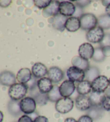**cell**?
<instances>
[{
	"instance_id": "1",
	"label": "cell",
	"mask_w": 110,
	"mask_h": 122,
	"mask_svg": "<svg viewBox=\"0 0 110 122\" xmlns=\"http://www.w3.org/2000/svg\"><path fill=\"white\" fill-rule=\"evenodd\" d=\"M28 87L26 84L16 83L10 87L8 94L11 99L19 101L24 98L28 92Z\"/></svg>"
},
{
	"instance_id": "2",
	"label": "cell",
	"mask_w": 110,
	"mask_h": 122,
	"mask_svg": "<svg viewBox=\"0 0 110 122\" xmlns=\"http://www.w3.org/2000/svg\"><path fill=\"white\" fill-rule=\"evenodd\" d=\"M81 28L84 30H88L96 28L98 24V19L94 14L87 13L83 14L79 18Z\"/></svg>"
},
{
	"instance_id": "3",
	"label": "cell",
	"mask_w": 110,
	"mask_h": 122,
	"mask_svg": "<svg viewBox=\"0 0 110 122\" xmlns=\"http://www.w3.org/2000/svg\"><path fill=\"white\" fill-rule=\"evenodd\" d=\"M74 102L70 97H62L56 102L55 108L58 112L62 114L70 112L73 109Z\"/></svg>"
},
{
	"instance_id": "4",
	"label": "cell",
	"mask_w": 110,
	"mask_h": 122,
	"mask_svg": "<svg viewBox=\"0 0 110 122\" xmlns=\"http://www.w3.org/2000/svg\"><path fill=\"white\" fill-rule=\"evenodd\" d=\"M109 80L104 75H99L91 82L92 91L97 92H105L108 89Z\"/></svg>"
},
{
	"instance_id": "5",
	"label": "cell",
	"mask_w": 110,
	"mask_h": 122,
	"mask_svg": "<svg viewBox=\"0 0 110 122\" xmlns=\"http://www.w3.org/2000/svg\"><path fill=\"white\" fill-rule=\"evenodd\" d=\"M104 36L105 33L103 29L99 26H96L88 31L86 35V38L88 41L91 43H100Z\"/></svg>"
},
{
	"instance_id": "6",
	"label": "cell",
	"mask_w": 110,
	"mask_h": 122,
	"mask_svg": "<svg viewBox=\"0 0 110 122\" xmlns=\"http://www.w3.org/2000/svg\"><path fill=\"white\" fill-rule=\"evenodd\" d=\"M67 75L69 80L81 82L85 77V71L75 66L70 67L67 71Z\"/></svg>"
},
{
	"instance_id": "7",
	"label": "cell",
	"mask_w": 110,
	"mask_h": 122,
	"mask_svg": "<svg viewBox=\"0 0 110 122\" xmlns=\"http://www.w3.org/2000/svg\"><path fill=\"white\" fill-rule=\"evenodd\" d=\"M20 107L22 112L30 115L35 112L37 103L32 97H26L20 101Z\"/></svg>"
},
{
	"instance_id": "8",
	"label": "cell",
	"mask_w": 110,
	"mask_h": 122,
	"mask_svg": "<svg viewBox=\"0 0 110 122\" xmlns=\"http://www.w3.org/2000/svg\"><path fill=\"white\" fill-rule=\"evenodd\" d=\"M67 17L63 16L60 14L49 19L48 22L52 24L53 27L56 30L62 32L65 29V24L68 20Z\"/></svg>"
},
{
	"instance_id": "9",
	"label": "cell",
	"mask_w": 110,
	"mask_h": 122,
	"mask_svg": "<svg viewBox=\"0 0 110 122\" xmlns=\"http://www.w3.org/2000/svg\"><path fill=\"white\" fill-rule=\"evenodd\" d=\"M75 85L74 82L69 80H65L59 87V90L62 97H69L75 90Z\"/></svg>"
},
{
	"instance_id": "10",
	"label": "cell",
	"mask_w": 110,
	"mask_h": 122,
	"mask_svg": "<svg viewBox=\"0 0 110 122\" xmlns=\"http://www.w3.org/2000/svg\"><path fill=\"white\" fill-rule=\"evenodd\" d=\"M76 6L69 1L60 2L59 5V13L65 17H70L75 14Z\"/></svg>"
},
{
	"instance_id": "11",
	"label": "cell",
	"mask_w": 110,
	"mask_h": 122,
	"mask_svg": "<svg viewBox=\"0 0 110 122\" xmlns=\"http://www.w3.org/2000/svg\"><path fill=\"white\" fill-rule=\"evenodd\" d=\"M75 106L80 111H88L92 106V104L89 97L80 95L75 99Z\"/></svg>"
},
{
	"instance_id": "12",
	"label": "cell",
	"mask_w": 110,
	"mask_h": 122,
	"mask_svg": "<svg viewBox=\"0 0 110 122\" xmlns=\"http://www.w3.org/2000/svg\"><path fill=\"white\" fill-rule=\"evenodd\" d=\"M95 49L91 44L88 43H83L80 46L79 54L80 57L88 60L93 57Z\"/></svg>"
},
{
	"instance_id": "13",
	"label": "cell",
	"mask_w": 110,
	"mask_h": 122,
	"mask_svg": "<svg viewBox=\"0 0 110 122\" xmlns=\"http://www.w3.org/2000/svg\"><path fill=\"white\" fill-rule=\"evenodd\" d=\"M48 77L53 83H58L63 79L64 73L58 67L53 66L50 67L48 71Z\"/></svg>"
},
{
	"instance_id": "14",
	"label": "cell",
	"mask_w": 110,
	"mask_h": 122,
	"mask_svg": "<svg viewBox=\"0 0 110 122\" xmlns=\"http://www.w3.org/2000/svg\"><path fill=\"white\" fill-rule=\"evenodd\" d=\"M16 82V78L13 73L7 71H2L0 74V83L2 85L11 87Z\"/></svg>"
},
{
	"instance_id": "15",
	"label": "cell",
	"mask_w": 110,
	"mask_h": 122,
	"mask_svg": "<svg viewBox=\"0 0 110 122\" xmlns=\"http://www.w3.org/2000/svg\"><path fill=\"white\" fill-rule=\"evenodd\" d=\"M32 97L35 99L37 104L39 106H44L47 103L48 100L47 94H43L39 92L38 88L31 91H30Z\"/></svg>"
},
{
	"instance_id": "16",
	"label": "cell",
	"mask_w": 110,
	"mask_h": 122,
	"mask_svg": "<svg viewBox=\"0 0 110 122\" xmlns=\"http://www.w3.org/2000/svg\"><path fill=\"white\" fill-rule=\"evenodd\" d=\"M60 2L58 1H52L50 5L43 9V15L45 17H54L59 13V5Z\"/></svg>"
},
{
	"instance_id": "17",
	"label": "cell",
	"mask_w": 110,
	"mask_h": 122,
	"mask_svg": "<svg viewBox=\"0 0 110 122\" xmlns=\"http://www.w3.org/2000/svg\"><path fill=\"white\" fill-rule=\"evenodd\" d=\"M52 81L48 77H42L37 81V86L39 92L43 94H48L52 89Z\"/></svg>"
},
{
	"instance_id": "18",
	"label": "cell",
	"mask_w": 110,
	"mask_h": 122,
	"mask_svg": "<svg viewBox=\"0 0 110 122\" xmlns=\"http://www.w3.org/2000/svg\"><path fill=\"white\" fill-rule=\"evenodd\" d=\"M48 70L45 65L37 62L32 67V73L35 78H42L47 74Z\"/></svg>"
},
{
	"instance_id": "19",
	"label": "cell",
	"mask_w": 110,
	"mask_h": 122,
	"mask_svg": "<svg viewBox=\"0 0 110 122\" xmlns=\"http://www.w3.org/2000/svg\"><path fill=\"white\" fill-rule=\"evenodd\" d=\"M105 113V110L101 106H92L86 111V115L89 116L93 121H98L102 118Z\"/></svg>"
},
{
	"instance_id": "20",
	"label": "cell",
	"mask_w": 110,
	"mask_h": 122,
	"mask_svg": "<svg viewBox=\"0 0 110 122\" xmlns=\"http://www.w3.org/2000/svg\"><path fill=\"white\" fill-rule=\"evenodd\" d=\"M32 77V73L28 68H23L18 71L16 75V79L20 83L26 84L31 80Z\"/></svg>"
},
{
	"instance_id": "21",
	"label": "cell",
	"mask_w": 110,
	"mask_h": 122,
	"mask_svg": "<svg viewBox=\"0 0 110 122\" xmlns=\"http://www.w3.org/2000/svg\"><path fill=\"white\" fill-rule=\"evenodd\" d=\"M65 28L67 31L71 32L79 30L81 28V23L79 18L73 16L68 18L65 24Z\"/></svg>"
},
{
	"instance_id": "22",
	"label": "cell",
	"mask_w": 110,
	"mask_h": 122,
	"mask_svg": "<svg viewBox=\"0 0 110 122\" xmlns=\"http://www.w3.org/2000/svg\"><path fill=\"white\" fill-rule=\"evenodd\" d=\"M77 92L80 95H86L92 92L91 82L88 80H83L79 82L77 86Z\"/></svg>"
},
{
	"instance_id": "23",
	"label": "cell",
	"mask_w": 110,
	"mask_h": 122,
	"mask_svg": "<svg viewBox=\"0 0 110 122\" xmlns=\"http://www.w3.org/2000/svg\"><path fill=\"white\" fill-rule=\"evenodd\" d=\"M92 106H101L106 95L104 92H97L92 91L89 95Z\"/></svg>"
},
{
	"instance_id": "24",
	"label": "cell",
	"mask_w": 110,
	"mask_h": 122,
	"mask_svg": "<svg viewBox=\"0 0 110 122\" xmlns=\"http://www.w3.org/2000/svg\"><path fill=\"white\" fill-rule=\"evenodd\" d=\"M20 101L15 100H10L8 103V109L9 113L12 116L15 117H17L20 116L22 113V110L20 109Z\"/></svg>"
},
{
	"instance_id": "25",
	"label": "cell",
	"mask_w": 110,
	"mask_h": 122,
	"mask_svg": "<svg viewBox=\"0 0 110 122\" xmlns=\"http://www.w3.org/2000/svg\"><path fill=\"white\" fill-rule=\"evenodd\" d=\"M71 63L74 66L77 67L80 69L86 71L90 67L88 61L84 59L80 56H75L72 59Z\"/></svg>"
},
{
	"instance_id": "26",
	"label": "cell",
	"mask_w": 110,
	"mask_h": 122,
	"mask_svg": "<svg viewBox=\"0 0 110 122\" xmlns=\"http://www.w3.org/2000/svg\"><path fill=\"white\" fill-rule=\"evenodd\" d=\"M85 74L86 80L92 82L96 77L99 76L100 71L99 69L96 67H90L85 71Z\"/></svg>"
},
{
	"instance_id": "27",
	"label": "cell",
	"mask_w": 110,
	"mask_h": 122,
	"mask_svg": "<svg viewBox=\"0 0 110 122\" xmlns=\"http://www.w3.org/2000/svg\"><path fill=\"white\" fill-rule=\"evenodd\" d=\"M47 95L48 100L52 102H56L62 98L59 90V87L57 85L53 86L52 89L48 92Z\"/></svg>"
},
{
	"instance_id": "28",
	"label": "cell",
	"mask_w": 110,
	"mask_h": 122,
	"mask_svg": "<svg viewBox=\"0 0 110 122\" xmlns=\"http://www.w3.org/2000/svg\"><path fill=\"white\" fill-rule=\"evenodd\" d=\"M98 19V26L100 27L103 30H107L110 29V17L107 15H103L99 17Z\"/></svg>"
},
{
	"instance_id": "29",
	"label": "cell",
	"mask_w": 110,
	"mask_h": 122,
	"mask_svg": "<svg viewBox=\"0 0 110 122\" xmlns=\"http://www.w3.org/2000/svg\"><path fill=\"white\" fill-rule=\"evenodd\" d=\"M105 56L102 50V48L99 47L95 49V52L93 56L92 59L95 61L100 62L105 60Z\"/></svg>"
},
{
	"instance_id": "30",
	"label": "cell",
	"mask_w": 110,
	"mask_h": 122,
	"mask_svg": "<svg viewBox=\"0 0 110 122\" xmlns=\"http://www.w3.org/2000/svg\"><path fill=\"white\" fill-rule=\"evenodd\" d=\"M33 2L35 5L39 9H44L50 5L52 1L50 0H35Z\"/></svg>"
},
{
	"instance_id": "31",
	"label": "cell",
	"mask_w": 110,
	"mask_h": 122,
	"mask_svg": "<svg viewBox=\"0 0 110 122\" xmlns=\"http://www.w3.org/2000/svg\"><path fill=\"white\" fill-rule=\"evenodd\" d=\"M99 44H100V47L101 48L106 47V46L110 47V34L109 33L105 34L104 37Z\"/></svg>"
},
{
	"instance_id": "32",
	"label": "cell",
	"mask_w": 110,
	"mask_h": 122,
	"mask_svg": "<svg viewBox=\"0 0 110 122\" xmlns=\"http://www.w3.org/2000/svg\"><path fill=\"white\" fill-rule=\"evenodd\" d=\"M102 107L105 110L110 111V96H106L103 100Z\"/></svg>"
},
{
	"instance_id": "33",
	"label": "cell",
	"mask_w": 110,
	"mask_h": 122,
	"mask_svg": "<svg viewBox=\"0 0 110 122\" xmlns=\"http://www.w3.org/2000/svg\"><path fill=\"white\" fill-rule=\"evenodd\" d=\"M76 2V5H77L80 7V8H83L84 7H85L88 5H89L91 3V1H89V0H84V1H75Z\"/></svg>"
},
{
	"instance_id": "34",
	"label": "cell",
	"mask_w": 110,
	"mask_h": 122,
	"mask_svg": "<svg viewBox=\"0 0 110 122\" xmlns=\"http://www.w3.org/2000/svg\"><path fill=\"white\" fill-rule=\"evenodd\" d=\"M17 122H33V119L28 115H23L19 118Z\"/></svg>"
},
{
	"instance_id": "35",
	"label": "cell",
	"mask_w": 110,
	"mask_h": 122,
	"mask_svg": "<svg viewBox=\"0 0 110 122\" xmlns=\"http://www.w3.org/2000/svg\"><path fill=\"white\" fill-rule=\"evenodd\" d=\"M78 122H93V119L88 115H83L80 118Z\"/></svg>"
},
{
	"instance_id": "36",
	"label": "cell",
	"mask_w": 110,
	"mask_h": 122,
	"mask_svg": "<svg viewBox=\"0 0 110 122\" xmlns=\"http://www.w3.org/2000/svg\"><path fill=\"white\" fill-rule=\"evenodd\" d=\"M83 10H82V8H80V7L77 5H76V10H75V14H74V17H78L80 18L82 15V13H83Z\"/></svg>"
},
{
	"instance_id": "37",
	"label": "cell",
	"mask_w": 110,
	"mask_h": 122,
	"mask_svg": "<svg viewBox=\"0 0 110 122\" xmlns=\"http://www.w3.org/2000/svg\"><path fill=\"white\" fill-rule=\"evenodd\" d=\"M33 122H49L47 117L43 116H38L34 120Z\"/></svg>"
},
{
	"instance_id": "38",
	"label": "cell",
	"mask_w": 110,
	"mask_h": 122,
	"mask_svg": "<svg viewBox=\"0 0 110 122\" xmlns=\"http://www.w3.org/2000/svg\"><path fill=\"white\" fill-rule=\"evenodd\" d=\"M103 52L105 56H110V46H106L102 48Z\"/></svg>"
},
{
	"instance_id": "39",
	"label": "cell",
	"mask_w": 110,
	"mask_h": 122,
	"mask_svg": "<svg viewBox=\"0 0 110 122\" xmlns=\"http://www.w3.org/2000/svg\"><path fill=\"white\" fill-rule=\"evenodd\" d=\"M64 122H78L75 119L71 117H69L65 120Z\"/></svg>"
},
{
	"instance_id": "40",
	"label": "cell",
	"mask_w": 110,
	"mask_h": 122,
	"mask_svg": "<svg viewBox=\"0 0 110 122\" xmlns=\"http://www.w3.org/2000/svg\"><path fill=\"white\" fill-rule=\"evenodd\" d=\"M29 117H30L32 119H33V121L35 120L36 118H37L38 116V115H37V113H36L35 112H33L32 113H31V114H30Z\"/></svg>"
},
{
	"instance_id": "41",
	"label": "cell",
	"mask_w": 110,
	"mask_h": 122,
	"mask_svg": "<svg viewBox=\"0 0 110 122\" xmlns=\"http://www.w3.org/2000/svg\"><path fill=\"white\" fill-rule=\"evenodd\" d=\"M105 12L106 15L110 17V5H109L108 6H107L105 8Z\"/></svg>"
},
{
	"instance_id": "42",
	"label": "cell",
	"mask_w": 110,
	"mask_h": 122,
	"mask_svg": "<svg viewBox=\"0 0 110 122\" xmlns=\"http://www.w3.org/2000/svg\"><path fill=\"white\" fill-rule=\"evenodd\" d=\"M101 2H102V5L106 7L110 5V1H102Z\"/></svg>"
},
{
	"instance_id": "43",
	"label": "cell",
	"mask_w": 110,
	"mask_h": 122,
	"mask_svg": "<svg viewBox=\"0 0 110 122\" xmlns=\"http://www.w3.org/2000/svg\"><path fill=\"white\" fill-rule=\"evenodd\" d=\"M105 94L106 96H110V88L108 89L105 92Z\"/></svg>"
},
{
	"instance_id": "44",
	"label": "cell",
	"mask_w": 110,
	"mask_h": 122,
	"mask_svg": "<svg viewBox=\"0 0 110 122\" xmlns=\"http://www.w3.org/2000/svg\"><path fill=\"white\" fill-rule=\"evenodd\" d=\"M109 83H110V78L109 79Z\"/></svg>"
}]
</instances>
